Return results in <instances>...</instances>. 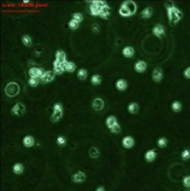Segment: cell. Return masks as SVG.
<instances>
[{"instance_id":"obj_1","label":"cell","mask_w":190,"mask_h":191,"mask_svg":"<svg viewBox=\"0 0 190 191\" xmlns=\"http://www.w3.org/2000/svg\"><path fill=\"white\" fill-rule=\"evenodd\" d=\"M167 7V12L168 17H169V23L171 25H176L180 21V19L182 18V12L177 8L176 6H173L172 2H168L166 4Z\"/></svg>"},{"instance_id":"obj_2","label":"cell","mask_w":190,"mask_h":191,"mask_svg":"<svg viewBox=\"0 0 190 191\" xmlns=\"http://www.w3.org/2000/svg\"><path fill=\"white\" fill-rule=\"evenodd\" d=\"M136 11V5L133 1H124L122 2L119 9V14L123 17H130Z\"/></svg>"},{"instance_id":"obj_3","label":"cell","mask_w":190,"mask_h":191,"mask_svg":"<svg viewBox=\"0 0 190 191\" xmlns=\"http://www.w3.org/2000/svg\"><path fill=\"white\" fill-rule=\"evenodd\" d=\"M107 4L105 1H91L89 2V12L92 16H100L102 11Z\"/></svg>"},{"instance_id":"obj_4","label":"cell","mask_w":190,"mask_h":191,"mask_svg":"<svg viewBox=\"0 0 190 191\" xmlns=\"http://www.w3.org/2000/svg\"><path fill=\"white\" fill-rule=\"evenodd\" d=\"M19 91H20V89H19V85L17 83L11 82V83H8L6 85L5 92L7 94V96H9V97H15L16 95H18Z\"/></svg>"},{"instance_id":"obj_5","label":"cell","mask_w":190,"mask_h":191,"mask_svg":"<svg viewBox=\"0 0 190 191\" xmlns=\"http://www.w3.org/2000/svg\"><path fill=\"white\" fill-rule=\"evenodd\" d=\"M62 116H63V106H62L60 103H56L54 105V112L51 116V121L55 123V122L59 121Z\"/></svg>"},{"instance_id":"obj_6","label":"cell","mask_w":190,"mask_h":191,"mask_svg":"<svg viewBox=\"0 0 190 191\" xmlns=\"http://www.w3.org/2000/svg\"><path fill=\"white\" fill-rule=\"evenodd\" d=\"M25 105H23V103H17V104H15L12 108H11V113L15 114V115H17V116H20V115H23V113H25Z\"/></svg>"},{"instance_id":"obj_7","label":"cell","mask_w":190,"mask_h":191,"mask_svg":"<svg viewBox=\"0 0 190 191\" xmlns=\"http://www.w3.org/2000/svg\"><path fill=\"white\" fill-rule=\"evenodd\" d=\"M44 73H45V72H44L42 68H39V67H32V68L29 70V76H30L32 78H42Z\"/></svg>"},{"instance_id":"obj_8","label":"cell","mask_w":190,"mask_h":191,"mask_svg":"<svg viewBox=\"0 0 190 191\" xmlns=\"http://www.w3.org/2000/svg\"><path fill=\"white\" fill-rule=\"evenodd\" d=\"M55 78V72H51V70H47L44 73V75L42 76L40 78V82L43 84H46V83H49L51 80H54Z\"/></svg>"},{"instance_id":"obj_9","label":"cell","mask_w":190,"mask_h":191,"mask_svg":"<svg viewBox=\"0 0 190 191\" xmlns=\"http://www.w3.org/2000/svg\"><path fill=\"white\" fill-rule=\"evenodd\" d=\"M86 179V174L83 172V171H77L76 173H74V176L72 177V180L75 183H81V182H84Z\"/></svg>"},{"instance_id":"obj_10","label":"cell","mask_w":190,"mask_h":191,"mask_svg":"<svg viewBox=\"0 0 190 191\" xmlns=\"http://www.w3.org/2000/svg\"><path fill=\"white\" fill-rule=\"evenodd\" d=\"M163 77V73H162V70L160 68V67H157V68H154L152 73V79L156 82V83H159Z\"/></svg>"},{"instance_id":"obj_11","label":"cell","mask_w":190,"mask_h":191,"mask_svg":"<svg viewBox=\"0 0 190 191\" xmlns=\"http://www.w3.org/2000/svg\"><path fill=\"white\" fill-rule=\"evenodd\" d=\"M152 33L154 36H157V37H162L163 35H164V27H163L162 25H160V23H158L152 29Z\"/></svg>"},{"instance_id":"obj_12","label":"cell","mask_w":190,"mask_h":191,"mask_svg":"<svg viewBox=\"0 0 190 191\" xmlns=\"http://www.w3.org/2000/svg\"><path fill=\"white\" fill-rule=\"evenodd\" d=\"M92 107L93 110H95V111H101L103 110V107H104V102H103L102 98H95L94 101L92 102Z\"/></svg>"},{"instance_id":"obj_13","label":"cell","mask_w":190,"mask_h":191,"mask_svg":"<svg viewBox=\"0 0 190 191\" xmlns=\"http://www.w3.org/2000/svg\"><path fill=\"white\" fill-rule=\"evenodd\" d=\"M122 145L124 146L125 149H131L134 145V140L131 136H125L124 139L122 140Z\"/></svg>"},{"instance_id":"obj_14","label":"cell","mask_w":190,"mask_h":191,"mask_svg":"<svg viewBox=\"0 0 190 191\" xmlns=\"http://www.w3.org/2000/svg\"><path fill=\"white\" fill-rule=\"evenodd\" d=\"M147 63L144 61H136L135 63V65H134V70L138 72V73H143L144 70H147Z\"/></svg>"},{"instance_id":"obj_15","label":"cell","mask_w":190,"mask_h":191,"mask_svg":"<svg viewBox=\"0 0 190 191\" xmlns=\"http://www.w3.org/2000/svg\"><path fill=\"white\" fill-rule=\"evenodd\" d=\"M156 158H157V152H156V150H149V151H147L145 154H144V159H145L148 162H152Z\"/></svg>"},{"instance_id":"obj_16","label":"cell","mask_w":190,"mask_h":191,"mask_svg":"<svg viewBox=\"0 0 190 191\" xmlns=\"http://www.w3.org/2000/svg\"><path fill=\"white\" fill-rule=\"evenodd\" d=\"M55 61H59L60 64H65L66 63V54L63 50H57L56 51V59Z\"/></svg>"},{"instance_id":"obj_17","label":"cell","mask_w":190,"mask_h":191,"mask_svg":"<svg viewBox=\"0 0 190 191\" xmlns=\"http://www.w3.org/2000/svg\"><path fill=\"white\" fill-rule=\"evenodd\" d=\"M64 70H65V67H64L63 64H60L59 61H54V72H55V74H63Z\"/></svg>"},{"instance_id":"obj_18","label":"cell","mask_w":190,"mask_h":191,"mask_svg":"<svg viewBox=\"0 0 190 191\" xmlns=\"http://www.w3.org/2000/svg\"><path fill=\"white\" fill-rule=\"evenodd\" d=\"M115 86L119 91H125L126 87H128V83H126L125 79H117L115 83Z\"/></svg>"},{"instance_id":"obj_19","label":"cell","mask_w":190,"mask_h":191,"mask_svg":"<svg viewBox=\"0 0 190 191\" xmlns=\"http://www.w3.org/2000/svg\"><path fill=\"white\" fill-rule=\"evenodd\" d=\"M140 110V106L138 103H130L129 105H128V111L131 113V114H136V113L139 112Z\"/></svg>"},{"instance_id":"obj_20","label":"cell","mask_w":190,"mask_h":191,"mask_svg":"<svg viewBox=\"0 0 190 191\" xmlns=\"http://www.w3.org/2000/svg\"><path fill=\"white\" fill-rule=\"evenodd\" d=\"M122 54H123V56L124 57H132L133 55H134V49H133V47L126 46V47L123 48Z\"/></svg>"},{"instance_id":"obj_21","label":"cell","mask_w":190,"mask_h":191,"mask_svg":"<svg viewBox=\"0 0 190 191\" xmlns=\"http://www.w3.org/2000/svg\"><path fill=\"white\" fill-rule=\"evenodd\" d=\"M152 12H153L152 8H151V7H147V8H144V9L141 11V17L143 19H148L152 16Z\"/></svg>"},{"instance_id":"obj_22","label":"cell","mask_w":190,"mask_h":191,"mask_svg":"<svg viewBox=\"0 0 190 191\" xmlns=\"http://www.w3.org/2000/svg\"><path fill=\"white\" fill-rule=\"evenodd\" d=\"M23 145L26 146V148H30V146H33L34 143H35V140H34L33 136H29V135H27V136H25L23 140Z\"/></svg>"},{"instance_id":"obj_23","label":"cell","mask_w":190,"mask_h":191,"mask_svg":"<svg viewBox=\"0 0 190 191\" xmlns=\"http://www.w3.org/2000/svg\"><path fill=\"white\" fill-rule=\"evenodd\" d=\"M105 123H106V126L109 127V129H112L113 126L115 125V124H117V120H116L115 116H113V115H111V116H109L106 119V121H105Z\"/></svg>"},{"instance_id":"obj_24","label":"cell","mask_w":190,"mask_h":191,"mask_svg":"<svg viewBox=\"0 0 190 191\" xmlns=\"http://www.w3.org/2000/svg\"><path fill=\"white\" fill-rule=\"evenodd\" d=\"M12 171H14V173H16V174H21V173L23 172V165L21 163H16V164H14V167H12Z\"/></svg>"},{"instance_id":"obj_25","label":"cell","mask_w":190,"mask_h":191,"mask_svg":"<svg viewBox=\"0 0 190 191\" xmlns=\"http://www.w3.org/2000/svg\"><path fill=\"white\" fill-rule=\"evenodd\" d=\"M64 67H65V70L66 72H68V73H73L76 68V65H75L74 63H72V61H66L65 64H64Z\"/></svg>"},{"instance_id":"obj_26","label":"cell","mask_w":190,"mask_h":191,"mask_svg":"<svg viewBox=\"0 0 190 191\" xmlns=\"http://www.w3.org/2000/svg\"><path fill=\"white\" fill-rule=\"evenodd\" d=\"M181 108H182V104H181L179 101H175V102H172L171 110L173 111V112H180Z\"/></svg>"},{"instance_id":"obj_27","label":"cell","mask_w":190,"mask_h":191,"mask_svg":"<svg viewBox=\"0 0 190 191\" xmlns=\"http://www.w3.org/2000/svg\"><path fill=\"white\" fill-rule=\"evenodd\" d=\"M91 83L93 85H98L102 83V77L100 76V75H93L92 77H91Z\"/></svg>"},{"instance_id":"obj_28","label":"cell","mask_w":190,"mask_h":191,"mask_svg":"<svg viewBox=\"0 0 190 191\" xmlns=\"http://www.w3.org/2000/svg\"><path fill=\"white\" fill-rule=\"evenodd\" d=\"M110 12H111V10H110V7L106 6L104 9L101 11V14H100V17H102L104 19H107L109 18V16H110Z\"/></svg>"},{"instance_id":"obj_29","label":"cell","mask_w":190,"mask_h":191,"mask_svg":"<svg viewBox=\"0 0 190 191\" xmlns=\"http://www.w3.org/2000/svg\"><path fill=\"white\" fill-rule=\"evenodd\" d=\"M21 42H23V44L25 46L28 47L32 45V38H30V36H28V35H23V37H21Z\"/></svg>"},{"instance_id":"obj_30","label":"cell","mask_w":190,"mask_h":191,"mask_svg":"<svg viewBox=\"0 0 190 191\" xmlns=\"http://www.w3.org/2000/svg\"><path fill=\"white\" fill-rule=\"evenodd\" d=\"M77 76H78V78L81 79V80L86 79V77H87V70H84V68H81V70H78V73H77Z\"/></svg>"},{"instance_id":"obj_31","label":"cell","mask_w":190,"mask_h":191,"mask_svg":"<svg viewBox=\"0 0 190 191\" xmlns=\"http://www.w3.org/2000/svg\"><path fill=\"white\" fill-rule=\"evenodd\" d=\"M157 143H158V146H160V148H166L168 144V140L166 138H160V139L157 141Z\"/></svg>"},{"instance_id":"obj_32","label":"cell","mask_w":190,"mask_h":191,"mask_svg":"<svg viewBox=\"0 0 190 191\" xmlns=\"http://www.w3.org/2000/svg\"><path fill=\"white\" fill-rule=\"evenodd\" d=\"M98 155H100V152H98V150L96 148H91L89 149V157L93 159L98 158Z\"/></svg>"},{"instance_id":"obj_33","label":"cell","mask_w":190,"mask_h":191,"mask_svg":"<svg viewBox=\"0 0 190 191\" xmlns=\"http://www.w3.org/2000/svg\"><path fill=\"white\" fill-rule=\"evenodd\" d=\"M73 20H75V21H77V23H81L82 20H83V15L81 14V12H75V14H73Z\"/></svg>"},{"instance_id":"obj_34","label":"cell","mask_w":190,"mask_h":191,"mask_svg":"<svg viewBox=\"0 0 190 191\" xmlns=\"http://www.w3.org/2000/svg\"><path fill=\"white\" fill-rule=\"evenodd\" d=\"M68 27H70L72 30H75V29H77L79 27V23L72 19V20H70V23H68Z\"/></svg>"},{"instance_id":"obj_35","label":"cell","mask_w":190,"mask_h":191,"mask_svg":"<svg viewBox=\"0 0 190 191\" xmlns=\"http://www.w3.org/2000/svg\"><path fill=\"white\" fill-rule=\"evenodd\" d=\"M181 158L183 159V160H188V159H190V150L189 149L183 150V151L181 152Z\"/></svg>"},{"instance_id":"obj_36","label":"cell","mask_w":190,"mask_h":191,"mask_svg":"<svg viewBox=\"0 0 190 191\" xmlns=\"http://www.w3.org/2000/svg\"><path fill=\"white\" fill-rule=\"evenodd\" d=\"M39 80L40 79H38V78H29V80H28V84L30 85V86H33V87H35V86H37L38 84H39Z\"/></svg>"},{"instance_id":"obj_37","label":"cell","mask_w":190,"mask_h":191,"mask_svg":"<svg viewBox=\"0 0 190 191\" xmlns=\"http://www.w3.org/2000/svg\"><path fill=\"white\" fill-rule=\"evenodd\" d=\"M110 131H111L113 134H117V133H120L121 132V126H120V124L117 123V124H115V125L113 126L112 129H110Z\"/></svg>"},{"instance_id":"obj_38","label":"cell","mask_w":190,"mask_h":191,"mask_svg":"<svg viewBox=\"0 0 190 191\" xmlns=\"http://www.w3.org/2000/svg\"><path fill=\"white\" fill-rule=\"evenodd\" d=\"M57 144L59 145V146H64V145L66 144V139L64 136L59 135V136L57 138Z\"/></svg>"},{"instance_id":"obj_39","label":"cell","mask_w":190,"mask_h":191,"mask_svg":"<svg viewBox=\"0 0 190 191\" xmlns=\"http://www.w3.org/2000/svg\"><path fill=\"white\" fill-rule=\"evenodd\" d=\"M182 184L186 187V188H190V174L189 176H186L182 180Z\"/></svg>"},{"instance_id":"obj_40","label":"cell","mask_w":190,"mask_h":191,"mask_svg":"<svg viewBox=\"0 0 190 191\" xmlns=\"http://www.w3.org/2000/svg\"><path fill=\"white\" fill-rule=\"evenodd\" d=\"M183 76H185L186 78H190V66L183 70Z\"/></svg>"},{"instance_id":"obj_41","label":"cell","mask_w":190,"mask_h":191,"mask_svg":"<svg viewBox=\"0 0 190 191\" xmlns=\"http://www.w3.org/2000/svg\"><path fill=\"white\" fill-rule=\"evenodd\" d=\"M92 30L94 31V33H98L100 28H98V23H93V25H92Z\"/></svg>"},{"instance_id":"obj_42","label":"cell","mask_w":190,"mask_h":191,"mask_svg":"<svg viewBox=\"0 0 190 191\" xmlns=\"http://www.w3.org/2000/svg\"><path fill=\"white\" fill-rule=\"evenodd\" d=\"M95 191H105V189H104L103 187H98V189H96Z\"/></svg>"}]
</instances>
